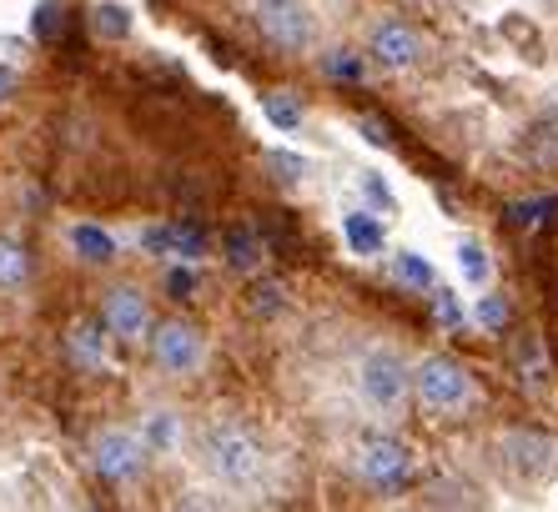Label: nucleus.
<instances>
[{
  "instance_id": "4468645a",
  "label": "nucleus",
  "mask_w": 558,
  "mask_h": 512,
  "mask_svg": "<svg viewBox=\"0 0 558 512\" xmlns=\"http://www.w3.org/2000/svg\"><path fill=\"white\" fill-rule=\"evenodd\" d=\"M221 256H227V267H232V271H257V261H262L257 231L232 227L227 236H221Z\"/></svg>"
},
{
  "instance_id": "5701e85b",
  "label": "nucleus",
  "mask_w": 558,
  "mask_h": 512,
  "mask_svg": "<svg viewBox=\"0 0 558 512\" xmlns=\"http://www.w3.org/2000/svg\"><path fill=\"white\" fill-rule=\"evenodd\" d=\"M478 327L483 332H504L508 321H513V307H508V296H478Z\"/></svg>"
},
{
  "instance_id": "f03ea898",
  "label": "nucleus",
  "mask_w": 558,
  "mask_h": 512,
  "mask_svg": "<svg viewBox=\"0 0 558 512\" xmlns=\"http://www.w3.org/2000/svg\"><path fill=\"white\" fill-rule=\"evenodd\" d=\"M413 392L428 412L448 417V412H463L473 402V371L458 357H448V352H433V357H423L413 367Z\"/></svg>"
},
{
  "instance_id": "f8f14e48",
  "label": "nucleus",
  "mask_w": 558,
  "mask_h": 512,
  "mask_svg": "<svg viewBox=\"0 0 558 512\" xmlns=\"http://www.w3.org/2000/svg\"><path fill=\"white\" fill-rule=\"evenodd\" d=\"M71 252L81 256V261H92V267H111L117 261V236L106 227H96V221H81V227H71Z\"/></svg>"
},
{
  "instance_id": "7c9ffc66",
  "label": "nucleus",
  "mask_w": 558,
  "mask_h": 512,
  "mask_svg": "<svg viewBox=\"0 0 558 512\" xmlns=\"http://www.w3.org/2000/svg\"><path fill=\"white\" fill-rule=\"evenodd\" d=\"M11 90H15V71H11V65H0V101H5Z\"/></svg>"
},
{
  "instance_id": "0eeeda50",
  "label": "nucleus",
  "mask_w": 558,
  "mask_h": 512,
  "mask_svg": "<svg viewBox=\"0 0 558 512\" xmlns=\"http://www.w3.org/2000/svg\"><path fill=\"white\" fill-rule=\"evenodd\" d=\"M352 467H357V477H363L367 487H377V492H398V487L413 477V452H408V442H398V437L373 432L357 442Z\"/></svg>"
},
{
  "instance_id": "4be33fe9",
  "label": "nucleus",
  "mask_w": 558,
  "mask_h": 512,
  "mask_svg": "<svg viewBox=\"0 0 558 512\" xmlns=\"http://www.w3.org/2000/svg\"><path fill=\"white\" fill-rule=\"evenodd\" d=\"M323 71H327L332 81H348V86H357V81L367 76L363 56H352V51H327V56H323Z\"/></svg>"
},
{
  "instance_id": "9b49d317",
  "label": "nucleus",
  "mask_w": 558,
  "mask_h": 512,
  "mask_svg": "<svg viewBox=\"0 0 558 512\" xmlns=\"http://www.w3.org/2000/svg\"><path fill=\"white\" fill-rule=\"evenodd\" d=\"M342 242H348L352 256H383V246H388V227H383V217H373V211H342Z\"/></svg>"
},
{
  "instance_id": "dca6fc26",
  "label": "nucleus",
  "mask_w": 558,
  "mask_h": 512,
  "mask_svg": "<svg viewBox=\"0 0 558 512\" xmlns=\"http://www.w3.org/2000/svg\"><path fill=\"white\" fill-rule=\"evenodd\" d=\"M26 277H31V256L11 236H0V292H21Z\"/></svg>"
},
{
  "instance_id": "423d86ee",
  "label": "nucleus",
  "mask_w": 558,
  "mask_h": 512,
  "mask_svg": "<svg viewBox=\"0 0 558 512\" xmlns=\"http://www.w3.org/2000/svg\"><path fill=\"white\" fill-rule=\"evenodd\" d=\"M498 458L519 483H548L558 473V437L533 432V427H513L498 437Z\"/></svg>"
},
{
  "instance_id": "2eb2a0df",
  "label": "nucleus",
  "mask_w": 558,
  "mask_h": 512,
  "mask_svg": "<svg viewBox=\"0 0 558 512\" xmlns=\"http://www.w3.org/2000/svg\"><path fill=\"white\" fill-rule=\"evenodd\" d=\"M392 277H398L408 292H433V287H438V271H433V261L423 252H398L392 256Z\"/></svg>"
},
{
  "instance_id": "20e7f679",
  "label": "nucleus",
  "mask_w": 558,
  "mask_h": 512,
  "mask_svg": "<svg viewBox=\"0 0 558 512\" xmlns=\"http://www.w3.org/2000/svg\"><path fill=\"white\" fill-rule=\"evenodd\" d=\"M207 467L221 477L227 487H247L257 483L262 473V448H257V437L242 432V427H211L207 432Z\"/></svg>"
},
{
  "instance_id": "aec40b11",
  "label": "nucleus",
  "mask_w": 558,
  "mask_h": 512,
  "mask_svg": "<svg viewBox=\"0 0 558 512\" xmlns=\"http://www.w3.org/2000/svg\"><path fill=\"white\" fill-rule=\"evenodd\" d=\"M146 448L151 452L177 448V412H146Z\"/></svg>"
},
{
  "instance_id": "bb28decb",
  "label": "nucleus",
  "mask_w": 558,
  "mask_h": 512,
  "mask_svg": "<svg viewBox=\"0 0 558 512\" xmlns=\"http://www.w3.org/2000/svg\"><path fill=\"white\" fill-rule=\"evenodd\" d=\"M363 196L373 206H383V211H392V206H398V202H392V192H388V181L377 176V171H363Z\"/></svg>"
},
{
  "instance_id": "cd10ccee",
  "label": "nucleus",
  "mask_w": 558,
  "mask_h": 512,
  "mask_svg": "<svg viewBox=\"0 0 558 512\" xmlns=\"http://www.w3.org/2000/svg\"><path fill=\"white\" fill-rule=\"evenodd\" d=\"M142 246L151 256H171V227H146L142 231Z\"/></svg>"
},
{
  "instance_id": "c85d7f7f",
  "label": "nucleus",
  "mask_w": 558,
  "mask_h": 512,
  "mask_svg": "<svg viewBox=\"0 0 558 512\" xmlns=\"http://www.w3.org/2000/svg\"><path fill=\"white\" fill-rule=\"evenodd\" d=\"M357 131H363V136H367L373 146H388V131L377 126V121H357Z\"/></svg>"
},
{
  "instance_id": "f257e3e1",
  "label": "nucleus",
  "mask_w": 558,
  "mask_h": 512,
  "mask_svg": "<svg viewBox=\"0 0 558 512\" xmlns=\"http://www.w3.org/2000/svg\"><path fill=\"white\" fill-rule=\"evenodd\" d=\"M252 21H257L262 40L282 56H307L317 46V15L307 0H257Z\"/></svg>"
},
{
  "instance_id": "1a4fd4ad",
  "label": "nucleus",
  "mask_w": 558,
  "mask_h": 512,
  "mask_svg": "<svg viewBox=\"0 0 558 512\" xmlns=\"http://www.w3.org/2000/svg\"><path fill=\"white\" fill-rule=\"evenodd\" d=\"M101 332L111 342H142L151 332V312H146V296L136 287H111L101 302Z\"/></svg>"
},
{
  "instance_id": "6ab92c4d",
  "label": "nucleus",
  "mask_w": 558,
  "mask_h": 512,
  "mask_svg": "<svg viewBox=\"0 0 558 512\" xmlns=\"http://www.w3.org/2000/svg\"><path fill=\"white\" fill-rule=\"evenodd\" d=\"M171 256H177V261L207 256V231L196 227V221H177V227H171Z\"/></svg>"
},
{
  "instance_id": "b1692460",
  "label": "nucleus",
  "mask_w": 558,
  "mask_h": 512,
  "mask_svg": "<svg viewBox=\"0 0 558 512\" xmlns=\"http://www.w3.org/2000/svg\"><path fill=\"white\" fill-rule=\"evenodd\" d=\"M267 167L277 171V181H302L307 176V156H298V151H267Z\"/></svg>"
},
{
  "instance_id": "a211bd4d",
  "label": "nucleus",
  "mask_w": 558,
  "mask_h": 512,
  "mask_svg": "<svg viewBox=\"0 0 558 512\" xmlns=\"http://www.w3.org/2000/svg\"><path fill=\"white\" fill-rule=\"evenodd\" d=\"M458 271H463L468 287H488V277H494L488 246H483V242H463V246H458Z\"/></svg>"
},
{
  "instance_id": "6e6552de",
  "label": "nucleus",
  "mask_w": 558,
  "mask_h": 512,
  "mask_svg": "<svg viewBox=\"0 0 558 512\" xmlns=\"http://www.w3.org/2000/svg\"><path fill=\"white\" fill-rule=\"evenodd\" d=\"M367 56H373V65H383V71H413L417 56H423V36H417L408 21L388 15V21H377L373 36H367Z\"/></svg>"
},
{
  "instance_id": "7ed1b4c3",
  "label": "nucleus",
  "mask_w": 558,
  "mask_h": 512,
  "mask_svg": "<svg viewBox=\"0 0 558 512\" xmlns=\"http://www.w3.org/2000/svg\"><path fill=\"white\" fill-rule=\"evenodd\" d=\"M357 392H363V402L373 412L392 417V412H403L408 392H413V371H408V362L398 357V352L373 346V352L357 362Z\"/></svg>"
},
{
  "instance_id": "f3484780",
  "label": "nucleus",
  "mask_w": 558,
  "mask_h": 512,
  "mask_svg": "<svg viewBox=\"0 0 558 512\" xmlns=\"http://www.w3.org/2000/svg\"><path fill=\"white\" fill-rule=\"evenodd\" d=\"M92 26H96L101 40H126L131 36V11L121 5V0H101L96 15H92Z\"/></svg>"
},
{
  "instance_id": "412c9836",
  "label": "nucleus",
  "mask_w": 558,
  "mask_h": 512,
  "mask_svg": "<svg viewBox=\"0 0 558 512\" xmlns=\"http://www.w3.org/2000/svg\"><path fill=\"white\" fill-rule=\"evenodd\" d=\"M262 111H267V121H272L277 131H298L302 126V106L287 96V90H272L267 101H262Z\"/></svg>"
},
{
  "instance_id": "2f4dec72",
  "label": "nucleus",
  "mask_w": 558,
  "mask_h": 512,
  "mask_svg": "<svg viewBox=\"0 0 558 512\" xmlns=\"http://www.w3.org/2000/svg\"><path fill=\"white\" fill-rule=\"evenodd\" d=\"M413 5H428V0H413Z\"/></svg>"
},
{
  "instance_id": "c756f323",
  "label": "nucleus",
  "mask_w": 558,
  "mask_h": 512,
  "mask_svg": "<svg viewBox=\"0 0 558 512\" xmlns=\"http://www.w3.org/2000/svg\"><path fill=\"white\" fill-rule=\"evenodd\" d=\"M277 296H282L277 287H262V292H257V312H277Z\"/></svg>"
},
{
  "instance_id": "a878e982",
  "label": "nucleus",
  "mask_w": 558,
  "mask_h": 512,
  "mask_svg": "<svg viewBox=\"0 0 558 512\" xmlns=\"http://www.w3.org/2000/svg\"><path fill=\"white\" fill-rule=\"evenodd\" d=\"M167 292L177 296V302H192L196 277H192V267H186V261H182V267H171V271H167Z\"/></svg>"
},
{
  "instance_id": "ddd939ff",
  "label": "nucleus",
  "mask_w": 558,
  "mask_h": 512,
  "mask_svg": "<svg viewBox=\"0 0 558 512\" xmlns=\"http://www.w3.org/2000/svg\"><path fill=\"white\" fill-rule=\"evenodd\" d=\"M65 352H71V362L86 371H101L106 362V337L96 321H81V327H71V337H65Z\"/></svg>"
},
{
  "instance_id": "9d476101",
  "label": "nucleus",
  "mask_w": 558,
  "mask_h": 512,
  "mask_svg": "<svg viewBox=\"0 0 558 512\" xmlns=\"http://www.w3.org/2000/svg\"><path fill=\"white\" fill-rule=\"evenodd\" d=\"M92 462H96V473H101L111 487H126V483L142 477L146 448L131 432H101L96 437V448H92Z\"/></svg>"
},
{
  "instance_id": "393cba45",
  "label": "nucleus",
  "mask_w": 558,
  "mask_h": 512,
  "mask_svg": "<svg viewBox=\"0 0 558 512\" xmlns=\"http://www.w3.org/2000/svg\"><path fill=\"white\" fill-rule=\"evenodd\" d=\"M433 317L442 321V327H463V307H458V296L453 292H438V287H433Z\"/></svg>"
},
{
  "instance_id": "39448f33",
  "label": "nucleus",
  "mask_w": 558,
  "mask_h": 512,
  "mask_svg": "<svg viewBox=\"0 0 558 512\" xmlns=\"http://www.w3.org/2000/svg\"><path fill=\"white\" fill-rule=\"evenodd\" d=\"M146 346H151V362L167 377H192L202 362H207V337L196 332L192 321H156L151 332H146Z\"/></svg>"
}]
</instances>
